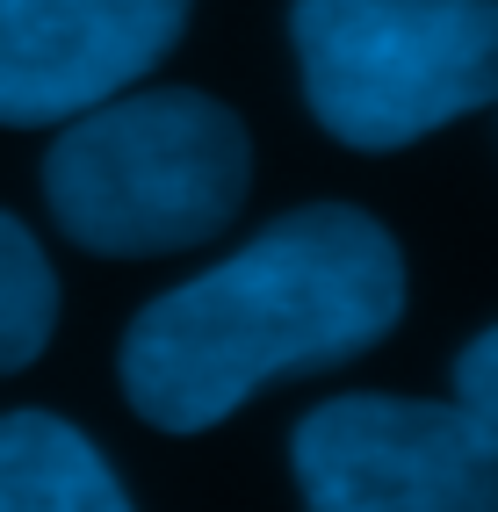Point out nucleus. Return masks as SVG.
<instances>
[{
  "label": "nucleus",
  "instance_id": "f257e3e1",
  "mask_svg": "<svg viewBox=\"0 0 498 512\" xmlns=\"http://www.w3.org/2000/svg\"><path fill=\"white\" fill-rule=\"evenodd\" d=\"M405 311V260L361 210L318 202L224 267L152 296L123 332V390L159 433H203L296 368L369 354Z\"/></svg>",
  "mask_w": 498,
  "mask_h": 512
},
{
  "label": "nucleus",
  "instance_id": "f03ea898",
  "mask_svg": "<svg viewBox=\"0 0 498 512\" xmlns=\"http://www.w3.org/2000/svg\"><path fill=\"white\" fill-rule=\"evenodd\" d=\"M253 145L210 94H109L65 123L44 159L58 231L87 253H181L217 238L246 202Z\"/></svg>",
  "mask_w": 498,
  "mask_h": 512
},
{
  "label": "nucleus",
  "instance_id": "7ed1b4c3",
  "mask_svg": "<svg viewBox=\"0 0 498 512\" xmlns=\"http://www.w3.org/2000/svg\"><path fill=\"white\" fill-rule=\"evenodd\" d=\"M311 116L354 152H397L498 101V0H296Z\"/></svg>",
  "mask_w": 498,
  "mask_h": 512
},
{
  "label": "nucleus",
  "instance_id": "20e7f679",
  "mask_svg": "<svg viewBox=\"0 0 498 512\" xmlns=\"http://www.w3.org/2000/svg\"><path fill=\"white\" fill-rule=\"evenodd\" d=\"M304 512H498V455L462 404L340 397L289 440Z\"/></svg>",
  "mask_w": 498,
  "mask_h": 512
},
{
  "label": "nucleus",
  "instance_id": "39448f33",
  "mask_svg": "<svg viewBox=\"0 0 498 512\" xmlns=\"http://www.w3.org/2000/svg\"><path fill=\"white\" fill-rule=\"evenodd\" d=\"M181 29L188 0H0V123L37 130L123 94Z\"/></svg>",
  "mask_w": 498,
  "mask_h": 512
},
{
  "label": "nucleus",
  "instance_id": "423d86ee",
  "mask_svg": "<svg viewBox=\"0 0 498 512\" xmlns=\"http://www.w3.org/2000/svg\"><path fill=\"white\" fill-rule=\"evenodd\" d=\"M0 512H138L94 440L51 412L0 419Z\"/></svg>",
  "mask_w": 498,
  "mask_h": 512
},
{
  "label": "nucleus",
  "instance_id": "0eeeda50",
  "mask_svg": "<svg viewBox=\"0 0 498 512\" xmlns=\"http://www.w3.org/2000/svg\"><path fill=\"white\" fill-rule=\"evenodd\" d=\"M51 318H58V282H51L44 246L15 217H0V375L44 354Z\"/></svg>",
  "mask_w": 498,
  "mask_h": 512
},
{
  "label": "nucleus",
  "instance_id": "6e6552de",
  "mask_svg": "<svg viewBox=\"0 0 498 512\" xmlns=\"http://www.w3.org/2000/svg\"><path fill=\"white\" fill-rule=\"evenodd\" d=\"M455 404H462V419L484 433V448L498 455V325L462 347V361H455Z\"/></svg>",
  "mask_w": 498,
  "mask_h": 512
}]
</instances>
